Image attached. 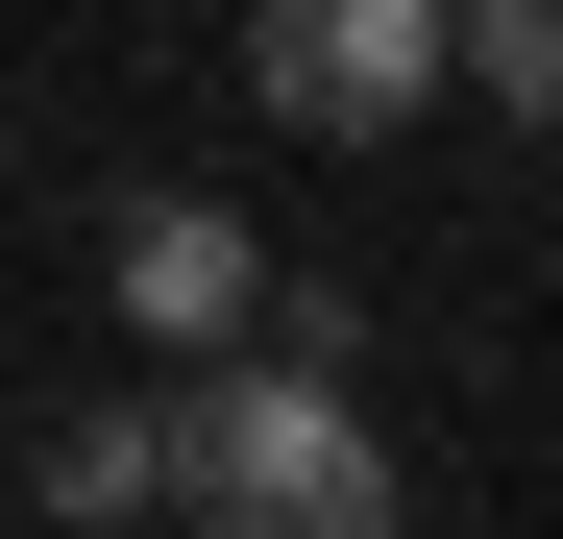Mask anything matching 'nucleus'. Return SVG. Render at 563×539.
<instances>
[{
    "instance_id": "nucleus-3",
    "label": "nucleus",
    "mask_w": 563,
    "mask_h": 539,
    "mask_svg": "<svg viewBox=\"0 0 563 539\" xmlns=\"http://www.w3.org/2000/svg\"><path fill=\"white\" fill-rule=\"evenodd\" d=\"M99 270H123V319H147V343H197V369L269 319V221H221V197H123Z\"/></svg>"
},
{
    "instance_id": "nucleus-5",
    "label": "nucleus",
    "mask_w": 563,
    "mask_h": 539,
    "mask_svg": "<svg viewBox=\"0 0 563 539\" xmlns=\"http://www.w3.org/2000/svg\"><path fill=\"white\" fill-rule=\"evenodd\" d=\"M441 74L515 99V123H563V0H441Z\"/></svg>"
},
{
    "instance_id": "nucleus-2",
    "label": "nucleus",
    "mask_w": 563,
    "mask_h": 539,
    "mask_svg": "<svg viewBox=\"0 0 563 539\" xmlns=\"http://www.w3.org/2000/svg\"><path fill=\"white\" fill-rule=\"evenodd\" d=\"M245 99L295 147H393L441 99V0H245Z\"/></svg>"
},
{
    "instance_id": "nucleus-4",
    "label": "nucleus",
    "mask_w": 563,
    "mask_h": 539,
    "mask_svg": "<svg viewBox=\"0 0 563 539\" xmlns=\"http://www.w3.org/2000/svg\"><path fill=\"white\" fill-rule=\"evenodd\" d=\"M25 491H49V515H147V491H172V393H74V417L25 441Z\"/></svg>"
},
{
    "instance_id": "nucleus-1",
    "label": "nucleus",
    "mask_w": 563,
    "mask_h": 539,
    "mask_svg": "<svg viewBox=\"0 0 563 539\" xmlns=\"http://www.w3.org/2000/svg\"><path fill=\"white\" fill-rule=\"evenodd\" d=\"M147 515H197V539H417L393 441H367V369H319V343H221L172 393V491Z\"/></svg>"
}]
</instances>
